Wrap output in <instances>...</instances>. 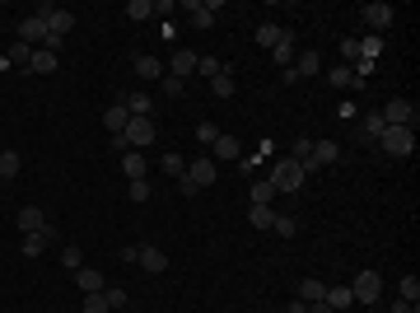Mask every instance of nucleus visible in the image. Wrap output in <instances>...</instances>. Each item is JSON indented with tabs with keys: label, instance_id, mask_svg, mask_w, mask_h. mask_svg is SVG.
Instances as JSON below:
<instances>
[{
	"label": "nucleus",
	"instance_id": "nucleus-30",
	"mask_svg": "<svg viewBox=\"0 0 420 313\" xmlns=\"http://www.w3.org/2000/svg\"><path fill=\"white\" fill-rule=\"evenodd\" d=\"M397 295H402L406 304H420V276H402V281H397Z\"/></svg>",
	"mask_w": 420,
	"mask_h": 313
},
{
	"label": "nucleus",
	"instance_id": "nucleus-1",
	"mask_svg": "<svg viewBox=\"0 0 420 313\" xmlns=\"http://www.w3.org/2000/svg\"><path fill=\"white\" fill-rule=\"evenodd\" d=\"M266 183L276 187V197H280V192H299V187L309 183V173H304V164H299V159H276Z\"/></svg>",
	"mask_w": 420,
	"mask_h": 313
},
{
	"label": "nucleus",
	"instance_id": "nucleus-42",
	"mask_svg": "<svg viewBox=\"0 0 420 313\" xmlns=\"http://www.w3.org/2000/svg\"><path fill=\"white\" fill-rule=\"evenodd\" d=\"M294 229H299V225H294L289 215H276V220H271V234H280V238H289Z\"/></svg>",
	"mask_w": 420,
	"mask_h": 313
},
{
	"label": "nucleus",
	"instance_id": "nucleus-41",
	"mask_svg": "<svg viewBox=\"0 0 420 313\" xmlns=\"http://www.w3.org/2000/svg\"><path fill=\"white\" fill-rule=\"evenodd\" d=\"M337 56H341V66H355V61H360V47H355V38H345L341 47H337Z\"/></svg>",
	"mask_w": 420,
	"mask_h": 313
},
{
	"label": "nucleus",
	"instance_id": "nucleus-49",
	"mask_svg": "<svg viewBox=\"0 0 420 313\" xmlns=\"http://www.w3.org/2000/svg\"><path fill=\"white\" fill-rule=\"evenodd\" d=\"M304 313H332V309H327V299H317V304H304Z\"/></svg>",
	"mask_w": 420,
	"mask_h": 313
},
{
	"label": "nucleus",
	"instance_id": "nucleus-17",
	"mask_svg": "<svg viewBox=\"0 0 420 313\" xmlns=\"http://www.w3.org/2000/svg\"><path fill=\"white\" fill-rule=\"evenodd\" d=\"M103 127L112 131V136H122V131L131 127V112H127V103H122V99H117V103H112V108L103 112Z\"/></svg>",
	"mask_w": 420,
	"mask_h": 313
},
{
	"label": "nucleus",
	"instance_id": "nucleus-8",
	"mask_svg": "<svg viewBox=\"0 0 420 313\" xmlns=\"http://www.w3.org/2000/svg\"><path fill=\"white\" fill-rule=\"evenodd\" d=\"M183 10H187V19H192V28H210L220 0H183Z\"/></svg>",
	"mask_w": 420,
	"mask_h": 313
},
{
	"label": "nucleus",
	"instance_id": "nucleus-28",
	"mask_svg": "<svg viewBox=\"0 0 420 313\" xmlns=\"http://www.w3.org/2000/svg\"><path fill=\"white\" fill-rule=\"evenodd\" d=\"M248 220H252V229H262V234H266L271 220H276V210H271V206H248Z\"/></svg>",
	"mask_w": 420,
	"mask_h": 313
},
{
	"label": "nucleus",
	"instance_id": "nucleus-33",
	"mask_svg": "<svg viewBox=\"0 0 420 313\" xmlns=\"http://www.w3.org/2000/svg\"><path fill=\"white\" fill-rule=\"evenodd\" d=\"M271 201H276V187L266 183V178H257L252 183V206H271Z\"/></svg>",
	"mask_w": 420,
	"mask_h": 313
},
{
	"label": "nucleus",
	"instance_id": "nucleus-40",
	"mask_svg": "<svg viewBox=\"0 0 420 313\" xmlns=\"http://www.w3.org/2000/svg\"><path fill=\"white\" fill-rule=\"evenodd\" d=\"M103 295H107V309H127V304H131V295H127L122 286H107Z\"/></svg>",
	"mask_w": 420,
	"mask_h": 313
},
{
	"label": "nucleus",
	"instance_id": "nucleus-31",
	"mask_svg": "<svg viewBox=\"0 0 420 313\" xmlns=\"http://www.w3.org/2000/svg\"><path fill=\"white\" fill-rule=\"evenodd\" d=\"M127 19H135V24L155 19V0H131V5H127Z\"/></svg>",
	"mask_w": 420,
	"mask_h": 313
},
{
	"label": "nucleus",
	"instance_id": "nucleus-47",
	"mask_svg": "<svg viewBox=\"0 0 420 313\" xmlns=\"http://www.w3.org/2000/svg\"><path fill=\"white\" fill-rule=\"evenodd\" d=\"M196 136H201V145H210V140L220 136V127H215V122H201V127H196Z\"/></svg>",
	"mask_w": 420,
	"mask_h": 313
},
{
	"label": "nucleus",
	"instance_id": "nucleus-14",
	"mask_svg": "<svg viewBox=\"0 0 420 313\" xmlns=\"http://www.w3.org/2000/svg\"><path fill=\"white\" fill-rule=\"evenodd\" d=\"M52 238H56V225H47V229H38V234H24V243H19V253H24V258H42Z\"/></svg>",
	"mask_w": 420,
	"mask_h": 313
},
{
	"label": "nucleus",
	"instance_id": "nucleus-11",
	"mask_svg": "<svg viewBox=\"0 0 420 313\" xmlns=\"http://www.w3.org/2000/svg\"><path fill=\"white\" fill-rule=\"evenodd\" d=\"M327 164H337V140H313V155L304 159V173H317Z\"/></svg>",
	"mask_w": 420,
	"mask_h": 313
},
{
	"label": "nucleus",
	"instance_id": "nucleus-27",
	"mask_svg": "<svg viewBox=\"0 0 420 313\" xmlns=\"http://www.w3.org/2000/svg\"><path fill=\"white\" fill-rule=\"evenodd\" d=\"M271 56H276V61H280V66H289V61H294V33H280V42H276V47H271Z\"/></svg>",
	"mask_w": 420,
	"mask_h": 313
},
{
	"label": "nucleus",
	"instance_id": "nucleus-6",
	"mask_svg": "<svg viewBox=\"0 0 420 313\" xmlns=\"http://www.w3.org/2000/svg\"><path fill=\"white\" fill-rule=\"evenodd\" d=\"M14 33H19V42H24V47H33V52H38L42 42H47V24H42L38 14H24V19H19V28H14Z\"/></svg>",
	"mask_w": 420,
	"mask_h": 313
},
{
	"label": "nucleus",
	"instance_id": "nucleus-20",
	"mask_svg": "<svg viewBox=\"0 0 420 313\" xmlns=\"http://www.w3.org/2000/svg\"><path fill=\"white\" fill-rule=\"evenodd\" d=\"M327 309L332 313H341V309H355V295H350V286H327Z\"/></svg>",
	"mask_w": 420,
	"mask_h": 313
},
{
	"label": "nucleus",
	"instance_id": "nucleus-2",
	"mask_svg": "<svg viewBox=\"0 0 420 313\" xmlns=\"http://www.w3.org/2000/svg\"><path fill=\"white\" fill-rule=\"evenodd\" d=\"M378 145L388 159H411L416 155V127H388L378 136Z\"/></svg>",
	"mask_w": 420,
	"mask_h": 313
},
{
	"label": "nucleus",
	"instance_id": "nucleus-50",
	"mask_svg": "<svg viewBox=\"0 0 420 313\" xmlns=\"http://www.w3.org/2000/svg\"><path fill=\"white\" fill-rule=\"evenodd\" d=\"M276 313H294V309H276Z\"/></svg>",
	"mask_w": 420,
	"mask_h": 313
},
{
	"label": "nucleus",
	"instance_id": "nucleus-37",
	"mask_svg": "<svg viewBox=\"0 0 420 313\" xmlns=\"http://www.w3.org/2000/svg\"><path fill=\"white\" fill-rule=\"evenodd\" d=\"M355 84V71L350 66H332V89H350Z\"/></svg>",
	"mask_w": 420,
	"mask_h": 313
},
{
	"label": "nucleus",
	"instance_id": "nucleus-34",
	"mask_svg": "<svg viewBox=\"0 0 420 313\" xmlns=\"http://www.w3.org/2000/svg\"><path fill=\"white\" fill-rule=\"evenodd\" d=\"M220 71H224V61H220V56H196V75L215 79V75H220Z\"/></svg>",
	"mask_w": 420,
	"mask_h": 313
},
{
	"label": "nucleus",
	"instance_id": "nucleus-46",
	"mask_svg": "<svg viewBox=\"0 0 420 313\" xmlns=\"http://www.w3.org/2000/svg\"><path fill=\"white\" fill-rule=\"evenodd\" d=\"M309 155H313V140H304V136H299V140H294V155H289V159H299V164H304Z\"/></svg>",
	"mask_w": 420,
	"mask_h": 313
},
{
	"label": "nucleus",
	"instance_id": "nucleus-21",
	"mask_svg": "<svg viewBox=\"0 0 420 313\" xmlns=\"http://www.w3.org/2000/svg\"><path fill=\"white\" fill-rule=\"evenodd\" d=\"M168 75H178V79L196 75V52H173L168 56Z\"/></svg>",
	"mask_w": 420,
	"mask_h": 313
},
{
	"label": "nucleus",
	"instance_id": "nucleus-29",
	"mask_svg": "<svg viewBox=\"0 0 420 313\" xmlns=\"http://www.w3.org/2000/svg\"><path fill=\"white\" fill-rule=\"evenodd\" d=\"M322 295H327V286H322V281H313V276H309V281L299 286V304H317Z\"/></svg>",
	"mask_w": 420,
	"mask_h": 313
},
{
	"label": "nucleus",
	"instance_id": "nucleus-25",
	"mask_svg": "<svg viewBox=\"0 0 420 313\" xmlns=\"http://www.w3.org/2000/svg\"><path fill=\"white\" fill-rule=\"evenodd\" d=\"M24 168V159H19V150H0V183H10L14 173Z\"/></svg>",
	"mask_w": 420,
	"mask_h": 313
},
{
	"label": "nucleus",
	"instance_id": "nucleus-13",
	"mask_svg": "<svg viewBox=\"0 0 420 313\" xmlns=\"http://www.w3.org/2000/svg\"><path fill=\"white\" fill-rule=\"evenodd\" d=\"M122 164V173H127V183H140L145 173H150V159H145V150H127V155L117 159Z\"/></svg>",
	"mask_w": 420,
	"mask_h": 313
},
{
	"label": "nucleus",
	"instance_id": "nucleus-24",
	"mask_svg": "<svg viewBox=\"0 0 420 313\" xmlns=\"http://www.w3.org/2000/svg\"><path fill=\"white\" fill-rule=\"evenodd\" d=\"M210 94H215V99H229V94H234V66H224L220 75L210 79Z\"/></svg>",
	"mask_w": 420,
	"mask_h": 313
},
{
	"label": "nucleus",
	"instance_id": "nucleus-9",
	"mask_svg": "<svg viewBox=\"0 0 420 313\" xmlns=\"http://www.w3.org/2000/svg\"><path fill=\"white\" fill-rule=\"evenodd\" d=\"M378 117H383L388 127H411V122H416V108L406 103V99H388V103H383V112H378Z\"/></svg>",
	"mask_w": 420,
	"mask_h": 313
},
{
	"label": "nucleus",
	"instance_id": "nucleus-35",
	"mask_svg": "<svg viewBox=\"0 0 420 313\" xmlns=\"http://www.w3.org/2000/svg\"><path fill=\"white\" fill-rule=\"evenodd\" d=\"M159 168H163L168 178H183V173H187V159L183 155H163V159H159Z\"/></svg>",
	"mask_w": 420,
	"mask_h": 313
},
{
	"label": "nucleus",
	"instance_id": "nucleus-43",
	"mask_svg": "<svg viewBox=\"0 0 420 313\" xmlns=\"http://www.w3.org/2000/svg\"><path fill=\"white\" fill-rule=\"evenodd\" d=\"M61 262H66L70 271H79V266H84V253H79V243H70V248L61 253Z\"/></svg>",
	"mask_w": 420,
	"mask_h": 313
},
{
	"label": "nucleus",
	"instance_id": "nucleus-26",
	"mask_svg": "<svg viewBox=\"0 0 420 313\" xmlns=\"http://www.w3.org/2000/svg\"><path fill=\"white\" fill-rule=\"evenodd\" d=\"M317 71H322V56H317V52H299V66H294V75L309 79V75H317Z\"/></svg>",
	"mask_w": 420,
	"mask_h": 313
},
{
	"label": "nucleus",
	"instance_id": "nucleus-36",
	"mask_svg": "<svg viewBox=\"0 0 420 313\" xmlns=\"http://www.w3.org/2000/svg\"><path fill=\"white\" fill-rule=\"evenodd\" d=\"M79 313H112V309H107V295H103V290H99V295H84Z\"/></svg>",
	"mask_w": 420,
	"mask_h": 313
},
{
	"label": "nucleus",
	"instance_id": "nucleus-12",
	"mask_svg": "<svg viewBox=\"0 0 420 313\" xmlns=\"http://www.w3.org/2000/svg\"><path fill=\"white\" fill-rule=\"evenodd\" d=\"M140 266H145V276H163L168 271V253L163 248H155V243H140Z\"/></svg>",
	"mask_w": 420,
	"mask_h": 313
},
{
	"label": "nucleus",
	"instance_id": "nucleus-10",
	"mask_svg": "<svg viewBox=\"0 0 420 313\" xmlns=\"http://www.w3.org/2000/svg\"><path fill=\"white\" fill-rule=\"evenodd\" d=\"M122 136H127L131 150H150V140H155V122H150V117H131V127L122 131Z\"/></svg>",
	"mask_w": 420,
	"mask_h": 313
},
{
	"label": "nucleus",
	"instance_id": "nucleus-19",
	"mask_svg": "<svg viewBox=\"0 0 420 313\" xmlns=\"http://www.w3.org/2000/svg\"><path fill=\"white\" fill-rule=\"evenodd\" d=\"M56 66H61V56H56V52H42V47L28 56V71H33V75H56Z\"/></svg>",
	"mask_w": 420,
	"mask_h": 313
},
{
	"label": "nucleus",
	"instance_id": "nucleus-32",
	"mask_svg": "<svg viewBox=\"0 0 420 313\" xmlns=\"http://www.w3.org/2000/svg\"><path fill=\"white\" fill-rule=\"evenodd\" d=\"M280 33H285V28H276V24H257V47H266V52H271V47L280 42Z\"/></svg>",
	"mask_w": 420,
	"mask_h": 313
},
{
	"label": "nucleus",
	"instance_id": "nucleus-23",
	"mask_svg": "<svg viewBox=\"0 0 420 313\" xmlns=\"http://www.w3.org/2000/svg\"><path fill=\"white\" fill-rule=\"evenodd\" d=\"M135 75L150 79V84H155V79H163V66H159V56H135Z\"/></svg>",
	"mask_w": 420,
	"mask_h": 313
},
{
	"label": "nucleus",
	"instance_id": "nucleus-15",
	"mask_svg": "<svg viewBox=\"0 0 420 313\" xmlns=\"http://www.w3.org/2000/svg\"><path fill=\"white\" fill-rule=\"evenodd\" d=\"M14 220H19V229H24V234H38V229H47V225H52V220L42 215V206H19Z\"/></svg>",
	"mask_w": 420,
	"mask_h": 313
},
{
	"label": "nucleus",
	"instance_id": "nucleus-3",
	"mask_svg": "<svg viewBox=\"0 0 420 313\" xmlns=\"http://www.w3.org/2000/svg\"><path fill=\"white\" fill-rule=\"evenodd\" d=\"M350 295H355V304H378V295H383V276L378 271H360L355 281H350Z\"/></svg>",
	"mask_w": 420,
	"mask_h": 313
},
{
	"label": "nucleus",
	"instance_id": "nucleus-38",
	"mask_svg": "<svg viewBox=\"0 0 420 313\" xmlns=\"http://www.w3.org/2000/svg\"><path fill=\"white\" fill-rule=\"evenodd\" d=\"M383 131H388V122H383L378 112H369V117H365V140H378Z\"/></svg>",
	"mask_w": 420,
	"mask_h": 313
},
{
	"label": "nucleus",
	"instance_id": "nucleus-16",
	"mask_svg": "<svg viewBox=\"0 0 420 313\" xmlns=\"http://www.w3.org/2000/svg\"><path fill=\"white\" fill-rule=\"evenodd\" d=\"M122 103L131 117H150L155 112V99H150V89H131V94H122Z\"/></svg>",
	"mask_w": 420,
	"mask_h": 313
},
{
	"label": "nucleus",
	"instance_id": "nucleus-18",
	"mask_svg": "<svg viewBox=\"0 0 420 313\" xmlns=\"http://www.w3.org/2000/svg\"><path fill=\"white\" fill-rule=\"evenodd\" d=\"M75 286L84 290V295H99V290H107V281H103V271H99V266H79V271H75Z\"/></svg>",
	"mask_w": 420,
	"mask_h": 313
},
{
	"label": "nucleus",
	"instance_id": "nucleus-48",
	"mask_svg": "<svg viewBox=\"0 0 420 313\" xmlns=\"http://www.w3.org/2000/svg\"><path fill=\"white\" fill-rule=\"evenodd\" d=\"M393 313H420V304H406V299H397V304H393Z\"/></svg>",
	"mask_w": 420,
	"mask_h": 313
},
{
	"label": "nucleus",
	"instance_id": "nucleus-39",
	"mask_svg": "<svg viewBox=\"0 0 420 313\" xmlns=\"http://www.w3.org/2000/svg\"><path fill=\"white\" fill-rule=\"evenodd\" d=\"M28 56H33V47H24V42H14V47L5 52V61H10V66H24V71H28Z\"/></svg>",
	"mask_w": 420,
	"mask_h": 313
},
{
	"label": "nucleus",
	"instance_id": "nucleus-44",
	"mask_svg": "<svg viewBox=\"0 0 420 313\" xmlns=\"http://www.w3.org/2000/svg\"><path fill=\"white\" fill-rule=\"evenodd\" d=\"M127 197H131V201H150V183H145V178H140V183H127Z\"/></svg>",
	"mask_w": 420,
	"mask_h": 313
},
{
	"label": "nucleus",
	"instance_id": "nucleus-5",
	"mask_svg": "<svg viewBox=\"0 0 420 313\" xmlns=\"http://www.w3.org/2000/svg\"><path fill=\"white\" fill-rule=\"evenodd\" d=\"M393 19H397V10L388 5V0H369V5H365V24H369L373 38H378L383 28H393Z\"/></svg>",
	"mask_w": 420,
	"mask_h": 313
},
{
	"label": "nucleus",
	"instance_id": "nucleus-22",
	"mask_svg": "<svg viewBox=\"0 0 420 313\" xmlns=\"http://www.w3.org/2000/svg\"><path fill=\"white\" fill-rule=\"evenodd\" d=\"M355 47H360V61L373 66V61L383 56V38H373V33H369V38H355Z\"/></svg>",
	"mask_w": 420,
	"mask_h": 313
},
{
	"label": "nucleus",
	"instance_id": "nucleus-7",
	"mask_svg": "<svg viewBox=\"0 0 420 313\" xmlns=\"http://www.w3.org/2000/svg\"><path fill=\"white\" fill-rule=\"evenodd\" d=\"M210 159H215V164H238V159H243L238 136H224V131H220V136L210 140Z\"/></svg>",
	"mask_w": 420,
	"mask_h": 313
},
{
	"label": "nucleus",
	"instance_id": "nucleus-45",
	"mask_svg": "<svg viewBox=\"0 0 420 313\" xmlns=\"http://www.w3.org/2000/svg\"><path fill=\"white\" fill-rule=\"evenodd\" d=\"M159 84H163V94H183V89H187V79L168 75V71H163V79H159Z\"/></svg>",
	"mask_w": 420,
	"mask_h": 313
},
{
	"label": "nucleus",
	"instance_id": "nucleus-4",
	"mask_svg": "<svg viewBox=\"0 0 420 313\" xmlns=\"http://www.w3.org/2000/svg\"><path fill=\"white\" fill-rule=\"evenodd\" d=\"M215 173H220V168H215V159H210V155H201V159H187L183 183H192L196 192H206V187L215 183Z\"/></svg>",
	"mask_w": 420,
	"mask_h": 313
}]
</instances>
